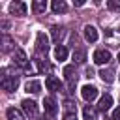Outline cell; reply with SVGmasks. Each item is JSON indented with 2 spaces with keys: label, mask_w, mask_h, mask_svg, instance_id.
<instances>
[{
  "label": "cell",
  "mask_w": 120,
  "mask_h": 120,
  "mask_svg": "<svg viewBox=\"0 0 120 120\" xmlns=\"http://www.w3.org/2000/svg\"><path fill=\"white\" fill-rule=\"evenodd\" d=\"M17 86H19V77L17 75H2V88L6 90V92H15L17 90Z\"/></svg>",
  "instance_id": "cell-1"
},
{
  "label": "cell",
  "mask_w": 120,
  "mask_h": 120,
  "mask_svg": "<svg viewBox=\"0 0 120 120\" xmlns=\"http://www.w3.org/2000/svg\"><path fill=\"white\" fill-rule=\"evenodd\" d=\"M36 51L41 52V54H47V51H49V38H47L43 32H38V38H36Z\"/></svg>",
  "instance_id": "cell-2"
},
{
  "label": "cell",
  "mask_w": 120,
  "mask_h": 120,
  "mask_svg": "<svg viewBox=\"0 0 120 120\" xmlns=\"http://www.w3.org/2000/svg\"><path fill=\"white\" fill-rule=\"evenodd\" d=\"M13 64L15 66H19V68H28V56H26V52L22 51V49H15L13 51Z\"/></svg>",
  "instance_id": "cell-3"
},
{
  "label": "cell",
  "mask_w": 120,
  "mask_h": 120,
  "mask_svg": "<svg viewBox=\"0 0 120 120\" xmlns=\"http://www.w3.org/2000/svg\"><path fill=\"white\" fill-rule=\"evenodd\" d=\"M94 62L98 64V66H103V64H109L111 62V52L107 51V49H98V51H94Z\"/></svg>",
  "instance_id": "cell-4"
},
{
  "label": "cell",
  "mask_w": 120,
  "mask_h": 120,
  "mask_svg": "<svg viewBox=\"0 0 120 120\" xmlns=\"http://www.w3.org/2000/svg\"><path fill=\"white\" fill-rule=\"evenodd\" d=\"M81 96H82L84 101H94V99L98 98V88H96L94 84H84V86L81 88Z\"/></svg>",
  "instance_id": "cell-5"
},
{
  "label": "cell",
  "mask_w": 120,
  "mask_h": 120,
  "mask_svg": "<svg viewBox=\"0 0 120 120\" xmlns=\"http://www.w3.org/2000/svg\"><path fill=\"white\" fill-rule=\"evenodd\" d=\"M22 111H24V114L26 116H30V118H36L38 116V103L36 101H32V99H22Z\"/></svg>",
  "instance_id": "cell-6"
},
{
  "label": "cell",
  "mask_w": 120,
  "mask_h": 120,
  "mask_svg": "<svg viewBox=\"0 0 120 120\" xmlns=\"http://www.w3.org/2000/svg\"><path fill=\"white\" fill-rule=\"evenodd\" d=\"M9 13L11 15H17V17H24L26 15V4L17 0V2H11L9 4Z\"/></svg>",
  "instance_id": "cell-7"
},
{
  "label": "cell",
  "mask_w": 120,
  "mask_h": 120,
  "mask_svg": "<svg viewBox=\"0 0 120 120\" xmlns=\"http://www.w3.org/2000/svg\"><path fill=\"white\" fill-rule=\"evenodd\" d=\"M43 105H45V112H47L49 116H54V114L58 112V105H56V99H54L52 96H47V98L43 99Z\"/></svg>",
  "instance_id": "cell-8"
},
{
  "label": "cell",
  "mask_w": 120,
  "mask_h": 120,
  "mask_svg": "<svg viewBox=\"0 0 120 120\" xmlns=\"http://www.w3.org/2000/svg\"><path fill=\"white\" fill-rule=\"evenodd\" d=\"M105 43L107 45H112V47L120 45V32L118 30H107L105 32Z\"/></svg>",
  "instance_id": "cell-9"
},
{
  "label": "cell",
  "mask_w": 120,
  "mask_h": 120,
  "mask_svg": "<svg viewBox=\"0 0 120 120\" xmlns=\"http://www.w3.org/2000/svg\"><path fill=\"white\" fill-rule=\"evenodd\" d=\"M98 28L96 26H92V24H86L84 26V39L88 41V43H96L98 41Z\"/></svg>",
  "instance_id": "cell-10"
},
{
  "label": "cell",
  "mask_w": 120,
  "mask_h": 120,
  "mask_svg": "<svg viewBox=\"0 0 120 120\" xmlns=\"http://www.w3.org/2000/svg\"><path fill=\"white\" fill-rule=\"evenodd\" d=\"M45 86H47L51 92H56V90L62 88V82H60V79H56L54 75H49V77L45 79Z\"/></svg>",
  "instance_id": "cell-11"
},
{
  "label": "cell",
  "mask_w": 120,
  "mask_h": 120,
  "mask_svg": "<svg viewBox=\"0 0 120 120\" xmlns=\"http://www.w3.org/2000/svg\"><path fill=\"white\" fill-rule=\"evenodd\" d=\"M99 77H101V81H103V82L111 84V82L114 81V69H112V68H107V69L103 68V69L99 71Z\"/></svg>",
  "instance_id": "cell-12"
},
{
  "label": "cell",
  "mask_w": 120,
  "mask_h": 120,
  "mask_svg": "<svg viewBox=\"0 0 120 120\" xmlns=\"http://www.w3.org/2000/svg\"><path fill=\"white\" fill-rule=\"evenodd\" d=\"M24 88H26V92H28V94H39V92H41V82H39L38 79H32V81H28V82H26V86H24Z\"/></svg>",
  "instance_id": "cell-13"
},
{
  "label": "cell",
  "mask_w": 120,
  "mask_h": 120,
  "mask_svg": "<svg viewBox=\"0 0 120 120\" xmlns=\"http://www.w3.org/2000/svg\"><path fill=\"white\" fill-rule=\"evenodd\" d=\"M111 105H112V98H111V94H105V96L99 99L98 109H99L101 112H105V111H109V109H111Z\"/></svg>",
  "instance_id": "cell-14"
},
{
  "label": "cell",
  "mask_w": 120,
  "mask_h": 120,
  "mask_svg": "<svg viewBox=\"0 0 120 120\" xmlns=\"http://www.w3.org/2000/svg\"><path fill=\"white\" fill-rule=\"evenodd\" d=\"M64 34H66V30H64L62 26H52V28H51V38H52V41H56V43H60V39L64 38Z\"/></svg>",
  "instance_id": "cell-15"
},
{
  "label": "cell",
  "mask_w": 120,
  "mask_h": 120,
  "mask_svg": "<svg viewBox=\"0 0 120 120\" xmlns=\"http://www.w3.org/2000/svg\"><path fill=\"white\" fill-rule=\"evenodd\" d=\"M6 114H8L9 120H24L22 111H19V109H15V107H9V109L6 111Z\"/></svg>",
  "instance_id": "cell-16"
},
{
  "label": "cell",
  "mask_w": 120,
  "mask_h": 120,
  "mask_svg": "<svg viewBox=\"0 0 120 120\" xmlns=\"http://www.w3.org/2000/svg\"><path fill=\"white\" fill-rule=\"evenodd\" d=\"M45 9H47V2L45 0H34L32 2V11L34 13H45Z\"/></svg>",
  "instance_id": "cell-17"
},
{
  "label": "cell",
  "mask_w": 120,
  "mask_h": 120,
  "mask_svg": "<svg viewBox=\"0 0 120 120\" xmlns=\"http://www.w3.org/2000/svg\"><path fill=\"white\" fill-rule=\"evenodd\" d=\"M51 8H52V11H54V13H66V11H68V6H66V2H64V0H52Z\"/></svg>",
  "instance_id": "cell-18"
},
{
  "label": "cell",
  "mask_w": 120,
  "mask_h": 120,
  "mask_svg": "<svg viewBox=\"0 0 120 120\" xmlns=\"http://www.w3.org/2000/svg\"><path fill=\"white\" fill-rule=\"evenodd\" d=\"M64 77L68 82H75L77 81V75H75V66H66L64 68Z\"/></svg>",
  "instance_id": "cell-19"
},
{
  "label": "cell",
  "mask_w": 120,
  "mask_h": 120,
  "mask_svg": "<svg viewBox=\"0 0 120 120\" xmlns=\"http://www.w3.org/2000/svg\"><path fill=\"white\" fill-rule=\"evenodd\" d=\"M54 58L60 60V62L66 60V58H68V49H66L64 45H56V47H54Z\"/></svg>",
  "instance_id": "cell-20"
},
{
  "label": "cell",
  "mask_w": 120,
  "mask_h": 120,
  "mask_svg": "<svg viewBox=\"0 0 120 120\" xmlns=\"http://www.w3.org/2000/svg\"><path fill=\"white\" fill-rule=\"evenodd\" d=\"M73 60H75L77 64H82V62L86 60V51H84V49H75V51H73Z\"/></svg>",
  "instance_id": "cell-21"
},
{
  "label": "cell",
  "mask_w": 120,
  "mask_h": 120,
  "mask_svg": "<svg viewBox=\"0 0 120 120\" xmlns=\"http://www.w3.org/2000/svg\"><path fill=\"white\" fill-rule=\"evenodd\" d=\"M11 49H13V41H11V38H9V36H6V34H4V36H2V51H4V52H8V51H11Z\"/></svg>",
  "instance_id": "cell-22"
},
{
  "label": "cell",
  "mask_w": 120,
  "mask_h": 120,
  "mask_svg": "<svg viewBox=\"0 0 120 120\" xmlns=\"http://www.w3.org/2000/svg\"><path fill=\"white\" fill-rule=\"evenodd\" d=\"M64 111H66V114H75V111H77V103H73V101H66L64 103Z\"/></svg>",
  "instance_id": "cell-23"
},
{
  "label": "cell",
  "mask_w": 120,
  "mask_h": 120,
  "mask_svg": "<svg viewBox=\"0 0 120 120\" xmlns=\"http://www.w3.org/2000/svg\"><path fill=\"white\" fill-rule=\"evenodd\" d=\"M82 112H84V118H86V120H96V111H94L90 105H86V107L82 109Z\"/></svg>",
  "instance_id": "cell-24"
},
{
  "label": "cell",
  "mask_w": 120,
  "mask_h": 120,
  "mask_svg": "<svg viewBox=\"0 0 120 120\" xmlns=\"http://www.w3.org/2000/svg\"><path fill=\"white\" fill-rule=\"evenodd\" d=\"M107 8L112 9V11H120V0H109L107 2Z\"/></svg>",
  "instance_id": "cell-25"
},
{
  "label": "cell",
  "mask_w": 120,
  "mask_h": 120,
  "mask_svg": "<svg viewBox=\"0 0 120 120\" xmlns=\"http://www.w3.org/2000/svg\"><path fill=\"white\" fill-rule=\"evenodd\" d=\"M112 120H120V107L114 109V112H112Z\"/></svg>",
  "instance_id": "cell-26"
},
{
  "label": "cell",
  "mask_w": 120,
  "mask_h": 120,
  "mask_svg": "<svg viewBox=\"0 0 120 120\" xmlns=\"http://www.w3.org/2000/svg\"><path fill=\"white\" fill-rule=\"evenodd\" d=\"M62 120H77V114H64Z\"/></svg>",
  "instance_id": "cell-27"
},
{
  "label": "cell",
  "mask_w": 120,
  "mask_h": 120,
  "mask_svg": "<svg viewBox=\"0 0 120 120\" xmlns=\"http://www.w3.org/2000/svg\"><path fill=\"white\" fill-rule=\"evenodd\" d=\"M73 4H75V6H77V8H79V6H82V4H84V0H75V2H73Z\"/></svg>",
  "instance_id": "cell-28"
},
{
  "label": "cell",
  "mask_w": 120,
  "mask_h": 120,
  "mask_svg": "<svg viewBox=\"0 0 120 120\" xmlns=\"http://www.w3.org/2000/svg\"><path fill=\"white\" fill-rule=\"evenodd\" d=\"M118 62H120V52H118Z\"/></svg>",
  "instance_id": "cell-29"
},
{
  "label": "cell",
  "mask_w": 120,
  "mask_h": 120,
  "mask_svg": "<svg viewBox=\"0 0 120 120\" xmlns=\"http://www.w3.org/2000/svg\"><path fill=\"white\" fill-rule=\"evenodd\" d=\"M43 120H45V118H43Z\"/></svg>",
  "instance_id": "cell-30"
}]
</instances>
